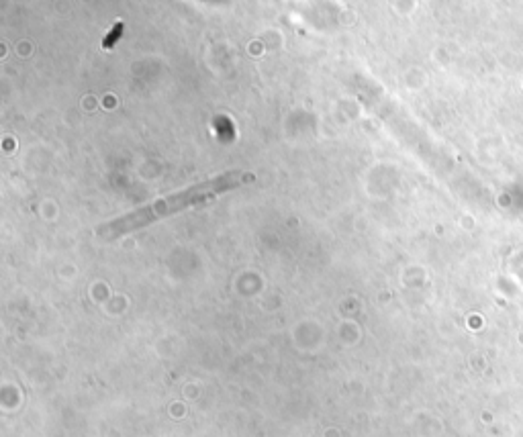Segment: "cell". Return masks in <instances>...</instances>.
<instances>
[{
    "instance_id": "obj_1",
    "label": "cell",
    "mask_w": 523,
    "mask_h": 437,
    "mask_svg": "<svg viewBox=\"0 0 523 437\" xmlns=\"http://www.w3.org/2000/svg\"><path fill=\"white\" fill-rule=\"evenodd\" d=\"M254 176L252 174H246V172H231V174H223L215 180H209L205 184H199V186H190L186 188L184 192H178V194H172V197L168 199H160L156 203H152L150 207H144V209H137L105 227L99 229V235L101 237H107V239H113V237H119V235H125L129 231H135V229H141L146 227L158 219H164V217H170L178 211H184V209H190V207H201V205H209L217 194L221 192H227L231 188H237V186H244L248 182H252Z\"/></svg>"
}]
</instances>
